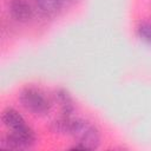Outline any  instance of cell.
<instances>
[{
  "instance_id": "cell-2",
  "label": "cell",
  "mask_w": 151,
  "mask_h": 151,
  "mask_svg": "<svg viewBox=\"0 0 151 151\" xmlns=\"http://www.w3.org/2000/svg\"><path fill=\"white\" fill-rule=\"evenodd\" d=\"M19 101L26 111L34 116H45L52 107V103L48 97L40 88L34 86L22 88L19 94Z\"/></svg>"
},
{
  "instance_id": "cell-5",
  "label": "cell",
  "mask_w": 151,
  "mask_h": 151,
  "mask_svg": "<svg viewBox=\"0 0 151 151\" xmlns=\"http://www.w3.org/2000/svg\"><path fill=\"white\" fill-rule=\"evenodd\" d=\"M53 98H54V101L59 105V107L61 110V114L72 116V113L74 112L76 105H74L73 98L71 97V94L67 90H65L63 87L54 90Z\"/></svg>"
},
{
  "instance_id": "cell-7",
  "label": "cell",
  "mask_w": 151,
  "mask_h": 151,
  "mask_svg": "<svg viewBox=\"0 0 151 151\" xmlns=\"http://www.w3.org/2000/svg\"><path fill=\"white\" fill-rule=\"evenodd\" d=\"M40 13L46 17L55 15L63 7V0H34Z\"/></svg>"
},
{
  "instance_id": "cell-8",
  "label": "cell",
  "mask_w": 151,
  "mask_h": 151,
  "mask_svg": "<svg viewBox=\"0 0 151 151\" xmlns=\"http://www.w3.org/2000/svg\"><path fill=\"white\" fill-rule=\"evenodd\" d=\"M137 35L151 46V22L143 21L137 26Z\"/></svg>"
},
{
  "instance_id": "cell-4",
  "label": "cell",
  "mask_w": 151,
  "mask_h": 151,
  "mask_svg": "<svg viewBox=\"0 0 151 151\" xmlns=\"http://www.w3.org/2000/svg\"><path fill=\"white\" fill-rule=\"evenodd\" d=\"M11 17L18 22H27L32 19L33 9L27 0H7Z\"/></svg>"
},
{
  "instance_id": "cell-3",
  "label": "cell",
  "mask_w": 151,
  "mask_h": 151,
  "mask_svg": "<svg viewBox=\"0 0 151 151\" xmlns=\"http://www.w3.org/2000/svg\"><path fill=\"white\" fill-rule=\"evenodd\" d=\"M35 133L34 131L25 125L18 130L11 131L8 134H6L1 140V146L6 149H27L34 145L35 143Z\"/></svg>"
},
{
  "instance_id": "cell-1",
  "label": "cell",
  "mask_w": 151,
  "mask_h": 151,
  "mask_svg": "<svg viewBox=\"0 0 151 151\" xmlns=\"http://www.w3.org/2000/svg\"><path fill=\"white\" fill-rule=\"evenodd\" d=\"M68 134L76 140L72 149L96 150L100 145V132L94 124L81 118H73Z\"/></svg>"
},
{
  "instance_id": "cell-9",
  "label": "cell",
  "mask_w": 151,
  "mask_h": 151,
  "mask_svg": "<svg viewBox=\"0 0 151 151\" xmlns=\"http://www.w3.org/2000/svg\"><path fill=\"white\" fill-rule=\"evenodd\" d=\"M76 1H78V0H63L64 4H73V2H76Z\"/></svg>"
},
{
  "instance_id": "cell-6",
  "label": "cell",
  "mask_w": 151,
  "mask_h": 151,
  "mask_svg": "<svg viewBox=\"0 0 151 151\" xmlns=\"http://www.w3.org/2000/svg\"><path fill=\"white\" fill-rule=\"evenodd\" d=\"M1 120H2V123L6 127L11 129V131L18 130V129L26 125V122H25L24 117L13 107H6L2 111Z\"/></svg>"
}]
</instances>
